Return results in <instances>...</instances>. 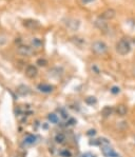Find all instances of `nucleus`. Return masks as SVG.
I'll list each match as a JSON object with an SVG mask.
<instances>
[{"mask_svg":"<svg viewBox=\"0 0 135 157\" xmlns=\"http://www.w3.org/2000/svg\"><path fill=\"white\" fill-rule=\"evenodd\" d=\"M6 41H8V39H6V36L3 35V34H0V45H4Z\"/></svg>","mask_w":135,"mask_h":157,"instance_id":"obj_22","label":"nucleus"},{"mask_svg":"<svg viewBox=\"0 0 135 157\" xmlns=\"http://www.w3.org/2000/svg\"><path fill=\"white\" fill-rule=\"evenodd\" d=\"M36 63H37L39 66H45L48 64V60H47V59H44V58H39Z\"/></svg>","mask_w":135,"mask_h":157,"instance_id":"obj_20","label":"nucleus"},{"mask_svg":"<svg viewBox=\"0 0 135 157\" xmlns=\"http://www.w3.org/2000/svg\"><path fill=\"white\" fill-rule=\"evenodd\" d=\"M66 140H67V138H66V135L63 133H57L56 136H55V141L57 144H63Z\"/></svg>","mask_w":135,"mask_h":157,"instance_id":"obj_15","label":"nucleus"},{"mask_svg":"<svg viewBox=\"0 0 135 157\" xmlns=\"http://www.w3.org/2000/svg\"><path fill=\"white\" fill-rule=\"evenodd\" d=\"M66 27H68L70 31L75 32L79 29L80 27V21L78 19H74V18H71V19H68L67 22H66Z\"/></svg>","mask_w":135,"mask_h":157,"instance_id":"obj_4","label":"nucleus"},{"mask_svg":"<svg viewBox=\"0 0 135 157\" xmlns=\"http://www.w3.org/2000/svg\"><path fill=\"white\" fill-rule=\"evenodd\" d=\"M116 51L120 55H127L131 51V45L127 39H122L116 43Z\"/></svg>","mask_w":135,"mask_h":157,"instance_id":"obj_1","label":"nucleus"},{"mask_svg":"<svg viewBox=\"0 0 135 157\" xmlns=\"http://www.w3.org/2000/svg\"><path fill=\"white\" fill-rule=\"evenodd\" d=\"M115 16H116L115 10H113V9H108V10L105 11L99 17H101L102 19H105V20H111V19H113Z\"/></svg>","mask_w":135,"mask_h":157,"instance_id":"obj_8","label":"nucleus"},{"mask_svg":"<svg viewBox=\"0 0 135 157\" xmlns=\"http://www.w3.org/2000/svg\"><path fill=\"white\" fill-rule=\"evenodd\" d=\"M81 157H95V155H93V154H91V153H84V154H82Z\"/></svg>","mask_w":135,"mask_h":157,"instance_id":"obj_26","label":"nucleus"},{"mask_svg":"<svg viewBox=\"0 0 135 157\" xmlns=\"http://www.w3.org/2000/svg\"><path fill=\"white\" fill-rule=\"evenodd\" d=\"M83 3H90V2H93V1H95V0H81Z\"/></svg>","mask_w":135,"mask_h":157,"instance_id":"obj_28","label":"nucleus"},{"mask_svg":"<svg viewBox=\"0 0 135 157\" xmlns=\"http://www.w3.org/2000/svg\"><path fill=\"white\" fill-rule=\"evenodd\" d=\"M88 134H89V135H91V134H93V135H94V134H95V131H94V130H93V131L91 130V131H89Z\"/></svg>","mask_w":135,"mask_h":157,"instance_id":"obj_29","label":"nucleus"},{"mask_svg":"<svg viewBox=\"0 0 135 157\" xmlns=\"http://www.w3.org/2000/svg\"><path fill=\"white\" fill-rule=\"evenodd\" d=\"M92 48L93 53L97 55H104L108 52V45L104 42V41H100V40H97V41H94L92 43Z\"/></svg>","mask_w":135,"mask_h":157,"instance_id":"obj_2","label":"nucleus"},{"mask_svg":"<svg viewBox=\"0 0 135 157\" xmlns=\"http://www.w3.org/2000/svg\"><path fill=\"white\" fill-rule=\"evenodd\" d=\"M23 25L27 29H31V30H34V29H37L39 27V21L37 20H34V19H27V20H24L23 21Z\"/></svg>","mask_w":135,"mask_h":157,"instance_id":"obj_9","label":"nucleus"},{"mask_svg":"<svg viewBox=\"0 0 135 157\" xmlns=\"http://www.w3.org/2000/svg\"><path fill=\"white\" fill-rule=\"evenodd\" d=\"M36 141V137L34 135H27L24 138V144L26 145H33Z\"/></svg>","mask_w":135,"mask_h":157,"instance_id":"obj_17","label":"nucleus"},{"mask_svg":"<svg viewBox=\"0 0 135 157\" xmlns=\"http://www.w3.org/2000/svg\"><path fill=\"white\" fill-rule=\"evenodd\" d=\"M92 71H95V74H98V73H99V70H98L97 66H96L95 64H94V66H92Z\"/></svg>","mask_w":135,"mask_h":157,"instance_id":"obj_27","label":"nucleus"},{"mask_svg":"<svg viewBox=\"0 0 135 157\" xmlns=\"http://www.w3.org/2000/svg\"><path fill=\"white\" fill-rule=\"evenodd\" d=\"M86 102L88 103V105H95V103L97 102V100H96L95 97L90 96V97H88V98L86 99Z\"/></svg>","mask_w":135,"mask_h":157,"instance_id":"obj_19","label":"nucleus"},{"mask_svg":"<svg viewBox=\"0 0 135 157\" xmlns=\"http://www.w3.org/2000/svg\"><path fill=\"white\" fill-rule=\"evenodd\" d=\"M60 155L62 157H71L72 156V153L70 151H68V150H63V151L60 152Z\"/></svg>","mask_w":135,"mask_h":157,"instance_id":"obj_21","label":"nucleus"},{"mask_svg":"<svg viewBox=\"0 0 135 157\" xmlns=\"http://www.w3.org/2000/svg\"><path fill=\"white\" fill-rule=\"evenodd\" d=\"M26 75H27V77L31 78V79L35 78L36 76L38 75L37 68H36V66H27V69H26Z\"/></svg>","mask_w":135,"mask_h":157,"instance_id":"obj_7","label":"nucleus"},{"mask_svg":"<svg viewBox=\"0 0 135 157\" xmlns=\"http://www.w3.org/2000/svg\"><path fill=\"white\" fill-rule=\"evenodd\" d=\"M17 53L21 56L24 57H30L31 55H33L34 53V48L30 45H20L17 48Z\"/></svg>","mask_w":135,"mask_h":157,"instance_id":"obj_3","label":"nucleus"},{"mask_svg":"<svg viewBox=\"0 0 135 157\" xmlns=\"http://www.w3.org/2000/svg\"><path fill=\"white\" fill-rule=\"evenodd\" d=\"M32 45H33V48H41V45H42V42H41L40 39L34 38L33 40H32Z\"/></svg>","mask_w":135,"mask_h":157,"instance_id":"obj_18","label":"nucleus"},{"mask_svg":"<svg viewBox=\"0 0 135 157\" xmlns=\"http://www.w3.org/2000/svg\"><path fill=\"white\" fill-rule=\"evenodd\" d=\"M95 27H97L98 30H100L101 32H107L109 30V24L107 22V20L102 19L101 17H98L97 19L95 20Z\"/></svg>","mask_w":135,"mask_h":157,"instance_id":"obj_5","label":"nucleus"},{"mask_svg":"<svg viewBox=\"0 0 135 157\" xmlns=\"http://www.w3.org/2000/svg\"><path fill=\"white\" fill-rule=\"evenodd\" d=\"M101 151L104 153V155L106 157H119L117 153L114 151L112 148H110V145H105V147H101Z\"/></svg>","mask_w":135,"mask_h":157,"instance_id":"obj_6","label":"nucleus"},{"mask_svg":"<svg viewBox=\"0 0 135 157\" xmlns=\"http://www.w3.org/2000/svg\"><path fill=\"white\" fill-rule=\"evenodd\" d=\"M59 112H60V114H61V117H62V118H68V114L67 113L65 112V111H63L62 109H60V110H58Z\"/></svg>","mask_w":135,"mask_h":157,"instance_id":"obj_24","label":"nucleus"},{"mask_svg":"<svg viewBox=\"0 0 135 157\" xmlns=\"http://www.w3.org/2000/svg\"><path fill=\"white\" fill-rule=\"evenodd\" d=\"M48 119L51 121V123H57V122L59 121L58 116H57L55 113H50V114L48 115Z\"/></svg>","mask_w":135,"mask_h":157,"instance_id":"obj_16","label":"nucleus"},{"mask_svg":"<svg viewBox=\"0 0 135 157\" xmlns=\"http://www.w3.org/2000/svg\"><path fill=\"white\" fill-rule=\"evenodd\" d=\"M115 112H116V114H117L118 116L123 117V116H126V115H127V113H128V107H127V105H118L117 107H116V109H115Z\"/></svg>","mask_w":135,"mask_h":157,"instance_id":"obj_11","label":"nucleus"},{"mask_svg":"<svg viewBox=\"0 0 135 157\" xmlns=\"http://www.w3.org/2000/svg\"><path fill=\"white\" fill-rule=\"evenodd\" d=\"M17 93L19 94L20 96H26L27 94H30V89L27 87V85L21 84L17 87Z\"/></svg>","mask_w":135,"mask_h":157,"instance_id":"obj_13","label":"nucleus"},{"mask_svg":"<svg viewBox=\"0 0 135 157\" xmlns=\"http://www.w3.org/2000/svg\"><path fill=\"white\" fill-rule=\"evenodd\" d=\"M133 75H134V76H135V68H134V69H133Z\"/></svg>","mask_w":135,"mask_h":157,"instance_id":"obj_30","label":"nucleus"},{"mask_svg":"<svg viewBox=\"0 0 135 157\" xmlns=\"http://www.w3.org/2000/svg\"><path fill=\"white\" fill-rule=\"evenodd\" d=\"M113 112H114L113 108L107 105V107H105L104 109L101 110V115L104 117H109V116H111V115L113 114Z\"/></svg>","mask_w":135,"mask_h":157,"instance_id":"obj_14","label":"nucleus"},{"mask_svg":"<svg viewBox=\"0 0 135 157\" xmlns=\"http://www.w3.org/2000/svg\"><path fill=\"white\" fill-rule=\"evenodd\" d=\"M38 90L40 92H43V93H51L53 91V87L50 84H38Z\"/></svg>","mask_w":135,"mask_h":157,"instance_id":"obj_12","label":"nucleus"},{"mask_svg":"<svg viewBox=\"0 0 135 157\" xmlns=\"http://www.w3.org/2000/svg\"><path fill=\"white\" fill-rule=\"evenodd\" d=\"M16 157H26V153H23V152H18V153L16 154Z\"/></svg>","mask_w":135,"mask_h":157,"instance_id":"obj_25","label":"nucleus"},{"mask_svg":"<svg viewBox=\"0 0 135 157\" xmlns=\"http://www.w3.org/2000/svg\"><path fill=\"white\" fill-rule=\"evenodd\" d=\"M120 92V89L118 87H113L111 89V93L112 94H118Z\"/></svg>","mask_w":135,"mask_h":157,"instance_id":"obj_23","label":"nucleus"},{"mask_svg":"<svg viewBox=\"0 0 135 157\" xmlns=\"http://www.w3.org/2000/svg\"><path fill=\"white\" fill-rule=\"evenodd\" d=\"M71 41H72L76 47L80 48H82L84 45H86V40H84V38H82V37L74 36V37L71 38Z\"/></svg>","mask_w":135,"mask_h":157,"instance_id":"obj_10","label":"nucleus"}]
</instances>
